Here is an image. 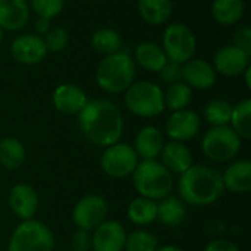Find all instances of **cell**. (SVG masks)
I'll return each instance as SVG.
<instances>
[{
	"label": "cell",
	"mask_w": 251,
	"mask_h": 251,
	"mask_svg": "<svg viewBox=\"0 0 251 251\" xmlns=\"http://www.w3.org/2000/svg\"><path fill=\"white\" fill-rule=\"evenodd\" d=\"M78 125L87 141L97 147H109L119 143L124 134V116L110 100H88L78 115Z\"/></svg>",
	"instance_id": "obj_1"
},
{
	"label": "cell",
	"mask_w": 251,
	"mask_h": 251,
	"mask_svg": "<svg viewBox=\"0 0 251 251\" xmlns=\"http://www.w3.org/2000/svg\"><path fill=\"white\" fill-rule=\"evenodd\" d=\"M178 193L185 204L194 207L210 206L225 193L222 174L207 165H191L179 175Z\"/></svg>",
	"instance_id": "obj_2"
},
{
	"label": "cell",
	"mask_w": 251,
	"mask_h": 251,
	"mask_svg": "<svg viewBox=\"0 0 251 251\" xmlns=\"http://www.w3.org/2000/svg\"><path fill=\"white\" fill-rule=\"evenodd\" d=\"M137 65L126 50L104 56L96 69L97 85L109 94H121L135 81Z\"/></svg>",
	"instance_id": "obj_3"
},
{
	"label": "cell",
	"mask_w": 251,
	"mask_h": 251,
	"mask_svg": "<svg viewBox=\"0 0 251 251\" xmlns=\"http://www.w3.org/2000/svg\"><path fill=\"white\" fill-rule=\"evenodd\" d=\"M132 184L141 197L157 201L171 194L174 176L157 159L140 160L132 172Z\"/></svg>",
	"instance_id": "obj_4"
},
{
	"label": "cell",
	"mask_w": 251,
	"mask_h": 251,
	"mask_svg": "<svg viewBox=\"0 0 251 251\" xmlns=\"http://www.w3.org/2000/svg\"><path fill=\"white\" fill-rule=\"evenodd\" d=\"M125 106L138 118H156L165 112L163 90L151 81H134L125 91Z\"/></svg>",
	"instance_id": "obj_5"
},
{
	"label": "cell",
	"mask_w": 251,
	"mask_h": 251,
	"mask_svg": "<svg viewBox=\"0 0 251 251\" xmlns=\"http://www.w3.org/2000/svg\"><path fill=\"white\" fill-rule=\"evenodd\" d=\"M54 235L51 229L35 219L22 221L12 232L7 251H53Z\"/></svg>",
	"instance_id": "obj_6"
},
{
	"label": "cell",
	"mask_w": 251,
	"mask_h": 251,
	"mask_svg": "<svg viewBox=\"0 0 251 251\" xmlns=\"http://www.w3.org/2000/svg\"><path fill=\"white\" fill-rule=\"evenodd\" d=\"M243 140L229 126H212L201 140L204 156L216 163H225L237 157L241 150Z\"/></svg>",
	"instance_id": "obj_7"
},
{
	"label": "cell",
	"mask_w": 251,
	"mask_h": 251,
	"mask_svg": "<svg viewBox=\"0 0 251 251\" xmlns=\"http://www.w3.org/2000/svg\"><path fill=\"white\" fill-rule=\"evenodd\" d=\"M162 49L168 60L184 65L196 54L197 50L196 34L188 25L182 22L169 24L162 37Z\"/></svg>",
	"instance_id": "obj_8"
},
{
	"label": "cell",
	"mask_w": 251,
	"mask_h": 251,
	"mask_svg": "<svg viewBox=\"0 0 251 251\" xmlns=\"http://www.w3.org/2000/svg\"><path fill=\"white\" fill-rule=\"evenodd\" d=\"M138 162L140 159L132 146L121 141L106 147L100 157L101 171L110 178H125L132 175Z\"/></svg>",
	"instance_id": "obj_9"
},
{
	"label": "cell",
	"mask_w": 251,
	"mask_h": 251,
	"mask_svg": "<svg viewBox=\"0 0 251 251\" xmlns=\"http://www.w3.org/2000/svg\"><path fill=\"white\" fill-rule=\"evenodd\" d=\"M109 204L107 201L97 194H88L78 200L72 212V221L78 229L94 231L100 224L107 219Z\"/></svg>",
	"instance_id": "obj_10"
},
{
	"label": "cell",
	"mask_w": 251,
	"mask_h": 251,
	"mask_svg": "<svg viewBox=\"0 0 251 251\" xmlns=\"http://www.w3.org/2000/svg\"><path fill=\"white\" fill-rule=\"evenodd\" d=\"M201 128V119L197 112L191 109H182L172 112L166 121V135L171 141L185 143L193 140Z\"/></svg>",
	"instance_id": "obj_11"
},
{
	"label": "cell",
	"mask_w": 251,
	"mask_h": 251,
	"mask_svg": "<svg viewBox=\"0 0 251 251\" xmlns=\"http://www.w3.org/2000/svg\"><path fill=\"white\" fill-rule=\"evenodd\" d=\"M250 53L234 44L224 46L215 53L212 66L215 68L216 74H221L224 76H240L250 66Z\"/></svg>",
	"instance_id": "obj_12"
},
{
	"label": "cell",
	"mask_w": 251,
	"mask_h": 251,
	"mask_svg": "<svg viewBox=\"0 0 251 251\" xmlns=\"http://www.w3.org/2000/svg\"><path fill=\"white\" fill-rule=\"evenodd\" d=\"M126 231L121 222L106 219L91 234L93 251H124Z\"/></svg>",
	"instance_id": "obj_13"
},
{
	"label": "cell",
	"mask_w": 251,
	"mask_h": 251,
	"mask_svg": "<svg viewBox=\"0 0 251 251\" xmlns=\"http://www.w3.org/2000/svg\"><path fill=\"white\" fill-rule=\"evenodd\" d=\"M47 53L43 37L37 34H22L10 44V56L21 65H37Z\"/></svg>",
	"instance_id": "obj_14"
},
{
	"label": "cell",
	"mask_w": 251,
	"mask_h": 251,
	"mask_svg": "<svg viewBox=\"0 0 251 251\" xmlns=\"http://www.w3.org/2000/svg\"><path fill=\"white\" fill-rule=\"evenodd\" d=\"M51 101L59 113L78 116L88 103V97L85 91L75 84H60L54 88Z\"/></svg>",
	"instance_id": "obj_15"
},
{
	"label": "cell",
	"mask_w": 251,
	"mask_h": 251,
	"mask_svg": "<svg viewBox=\"0 0 251 251\" xmlns=\"http://www.w3.org/2000/svg\"><path fill=\"white\" fill-rule=\"evenodd\" d=\"M7 203L15 216H18L21 221H28V219H34L38 210L40 200L37 191L31 185L16 184L9 191Z\"/></svg>",
	"instance_id": "obj_16"
},
{
	"label": "cell",
	"mask_w": 251,
	"mask_h": 251,
	"mask_svg": "<svg viewBox=\"0 0 251 251\" xmlns=\"http://www.w3.org/2000/svg\"><path fill=\"white\" fill-rule=\"evenodd\" d=\"M216 71L204 59H190L182 65V81L193 90H209L216 84Z\"/></svg>",
	"instance_id": "obj_17"
},
{
	"label": "cell",
	"mask_w": 251,
	"mask_h": 251,
	"mask_svg": "<svg viewBox=\"0 0 251 251\" xmlns=\"http://www.w3.org/2000/svg\"><path fill=\"white\" fill-rule=\"evenodd\" d=\"M165 146V137L162 131L153 125L143 126L134 140V150L141 160H154L160 156Z\"/></svg>",
	"instance_id": "obj_18"
},
{
	"label": "cell",
	"mask_w": 251,
	"mask_h": 251,
	"mask_svg": "<svg viewBox=\"0 0 251 251\" xmlns=\"http://www.w3.org/2000/svg\"><path fill=\"white\" fill-rule=\"evenodd\" d=\"M28 0H0V28L3 31L22 29L31 16Z\"/></svg>",
	"instance_id": "obj_19"
},
{
	"label": "cell",
	"mask_w": 251,
	"mask_h": 251,
	"mask_svg": "<svg viewBox=\"0 0 251 251\" xmlns=\"http://www.w3.org/2000/svg\"><path fill=\"white\" fill-rule=\"evenodd\" d=\"M162 165L174 175V174H184L191 165H193V154L190 149L185 146V143L179 141H169L165 143L162 151Z\"/></svg>",
	"instance_id": "obj_20"
},
{
	"label": "cell",
	"mask_w": 251,
	"mask_h": 251,
	"mask_svg": "<svg viewBox=\"0 0 251 251\" xmlns=\"http://www.w3.org/2000/svg\"><path fill=\"white\" fill-rule=\"evenodd\" d=\"M225 190L234 194H246L251 190V163L249 160L232 162L222 174Z\"/></svg>",
	"instance_id": "obj_21"
},
{
	"label": "cell",
	"mask_w": 251,
	"mask_h": 251,
	"mask_svg": "<svg viewBox=\"0 0 251 251\" xmlns=\"http://www.w3.org/2000/svg\"><path fill=\"white\" fill-rule=\"evenodd\" d=\"M134 62L149 72H160L168 57L160 44L154 41H143L134 50Z\"/></svg>",
	"instance_id": "obj_22"
},
{
	"label": "cell",
	"mask_w": 251,
	"mask_h": 251,
	"mask_svg": "<svg viewBox=\"0 0 251 251\" xmlns=\"http://www.w3.org/2000/svg\"><path fill=\"white\" fill-rule=\"evenodd\" d=\"M187 206L185 203L175 196H166L157 203V219L162 225L168 228H175L181 225L187 218Z\"/></svg>",
	"instance_id": "obj_23"
},
{
	"label": "cell",
	"mask_w": 251,
	"mask_h": 251,
	"mask_svg": "<svg viewBox=\"0 0 251 251\" xmlns=\"http://www.w3.org/2000/svg\"><path fill=\"white\" fill-rule=\"evenodd\" d=\"M213 19L222 26H232L238 24L246 12L244 0H213L210 7Z\"/></svg>",
	"instance_id": "obj_24"
},
{
	"label": "cell",
	"mask_w": 251,
	"mask_h": 251,
	"mask_svg": "<svg viewBox=\"0 0 251 251\" xmlns=\"http://www.w3.org/2000/svg\"><path fill=\"white\" fill-rule=\"evenodd\" d=\"M137 1H138V12L149 25H154V26L165 25L174 13L172 0H137Z\"/></svg>",
	"instance_id": "obj_25"
},
{
	"label": "cell",
	"mask_w": 251,
	"mask_h": 251,
	"mask_svg": "<svg viewBox=\"0 0 251 251\" xmlns=\"http://www.w3.org/2000/svg\"><path fill=\"white\" fill-rule=\"evenodd\" d=\"M126 216L134 225H150L157 219V201L138 196L137 199L129 201L126 207Z\"/></svg>",
	"instance_id": "obj_26"
},
{
	"label": "cell",
	"mask_w": 251,
	"mask_h": 251,
	"mask_svg": "<svg viewBox=\"0 0 251 251\" xmlns=\"http://www.w3.org/2000/svg\"><path fill=\"white\" fill-rule=\"evenodd\" d=\"M26 157L24 144L15 137H4L0 140V165L7 171L19 169Z\"/></svg>",
	"instance_id": "obj_27"
},
{
	"label": "cell",
	"mask_w": 251,
	"mask_h": 251,
	"mask_svg": "<svg viewBox=\"0 0 251 251\" xmlns=\"http://www.w3.org/2000/svg\"><path fill=\"white\" fill-rule=\"evenodd\" d=\"M91 47L103 56L113 54L122 50L121 34L113 28H99L91 35Z\"/></svg>",
	"instance_id": "obj_28"
},
{
	"label": "cell",
	"mask_w": 251,
	"mask_h": 251,
	"mask_svg": "<svg viewBox=\"0 0 251 251\" xmlns=\"http://www.w3.org/2000/svg\"><path fill=\"white\" fill-rule=\"evenodd\" d=\"M229 126L241 140L251 138V99H244L232 106Z\"/></svg>",
	"instance_id": "obj_29"
},
{
	"label": "cell",
	"mask_w": 251,
	"mask_h": 251,
	"mask_svg": "<svg viewBox=\"0 0 251 251\" xmlns=\"http://www.w3.org/2000/svg\"><path fill=\"white\" fill-rule=\"evenodd\" d=\"M165 97V109H169L172 112L188 109L191 100H193V88L187 85L184 81L171 84L166 91H163Z\"/></svg>",
	"instance_id": "obj_30"
},
{
	"label": "cell",
	"mask_w": 251,
	"mask_h": 251,
	"mask_svg": "<svg viewBox=\"0 0 251 251\" xmlns=\"http://www.w3.org/2000/svg\"><path fill=\"white\" fill-rule=\"evenodd\" d=\"M232 113V104L224 99H213L204 107V119L212 126L229 125Z\"/></svg>",
	"instance_id": "obj_31"
},
{
	"label": "cell",
	"mask_w": 251,
	"mask_h": 251,
	"mask_svg": "<svg viewBox=\"0 0 251 251\" xmlns=\"http://www.w3.org/2000/svg\"><path fill=\"white\" fill-rule=\"evenodd\" d=\"M157 249L159 238L147 229H137L131 234H126L125 251H156Z\"/></svg>",
	"instance_id": "obj_32"
},
{
	"label": "cell",
	"mask_w": 251,
	"mask_h": 251,
	"mask_svg": "<svg viewBox=\"0 0 251 251\" xmlns=\"http://www.w3.org/2000/svg\"><path fill=\"white\" fill-rule=\"evenodd\" d=\"M28 4L38 18L51 21L62 13L65 7V0H28Z\"/></svg>",
	"instance_id": "obj_33"
},
{
	"label": "cell",
	"mask_w": 251,
	"mask_h": 251,
	"mask_svg": "<svg viewBox=\"0 0 251 251\" xmlns=\"http://www.w3.org/2000/svg\"><path fill=\"white\" fill-rule=\"evenodd\" d=\"M43 41H44L47 51L59 53L66 49L69 43V34L63 26H54V28H50V31L43 37Z\"/></svg>",
	"instance_id": "obj_34"
},
{
	"label": "cell",
	"mask_w": 251,
	"mask_h": 251,
	"mask_svg": "<svg viewBox=\"0 0 251 251\" xmlns=\"http://www.w3.org/2000/svg\"><path fill=\"white\" fill-rule=\"evenodd\" d=\"M159 74H160L162 79L168 85L175 84V82H179V81H182V65L181 63H176V62L168 60L166 65L160 69Z\"/></svg>",
	"instance_id": "obj_35"
},
{
	"label": "cell",
	"mask_w": 251,
	"mask_h": 251,
	"mask_svg": "<svg viewBox=\"0 0 251 251\" xmlns=\"http://www.w3.org/2000/svg\"><path fill=\"white\" fill-rule=\"evenodd\" d=\"M71 249L72 251L91 250V232L84 229H76L71 237Z\"/></svg>",
	"instance_id": "obj_36"
},
{
	"label": "cell",
	"mask_w": 251,
	"mask_h": 251,
	"mask_svg": "<svg viewBox=\"0 0 251 251\" xmlns=\"http://www.w3.org/2000/svg\"><path fill=\"white\" fill-rule=\"evenodd\" d=\"M232 44L251 54V28L249 25H246V26H243L241 29L237 31V34L234 35V43Z\"/></svg>",
	"instance_id": "obj_37"
},
{
	"label": "cell",
	"mask_w": 251,
	"mask_h": 251,
	"mask_svg": "<svg viewBox=\"0 0 251 251\" xmlns=\"http://www.w3.org/2000/svg\"><path fill=\"white\" fill-rule=\"evenodd\" d=\"M204 251H240L237 244L228 240H213L206 246Z\"/></svg>",
	"instance_id": "obj_38"
},
{
	"label": "cell",
	"mask_w": 251,
	"mask_h": 251,
	"mask_svg": "<svg viewBox=\"0 0 251 251\" xmlns=\"http://www.w3.org/2000/svg\"><path fill=\"white\" fill-rule=\"evenodd\" d=\"M50 22H51L50 19L37 18V21L34 22V29H35L34 34H37V35H40V37H44V35L50 31V28H51V24H50Z\"/></svg>",
	"instance_id": "obj_39"
},
{
	"label": "cell",
	"mask_w": 251,
	"mask_h": 251,
	"mask_svg": "<svg viewBox=\"0 0 251 251\" xmlns=\"http://www.w3.org/2000/svg\"><path fill=\"white\" fill-rule=\"evenodd\" d=\"M156 251H184L182 249L176 247V246H163V247H159Z\"/></svg>",
	"instance_id": "obj_40"
},
{
	"label": "cell",
	"mask_w": 251,
	"mask_h": 251,
	"mask_svg": "<svg viewBox=\"0 0 251 251\" xmlns=\"http://www.w3.org/2000/svg\"><path fill=\"white\" fill-rule=\"evenodd\" d=\"M250 74H251V68L249 66L246 71H244V76H246V84H247V88H251V81H250Z\"/></svg>",
	"instance_id": "obj_41"
},
{
	"label": "cell",
	"mask_w": 251,
	"mask_h": 251,
	"mask_svg": "<svg viewBox=\"0 0 251 251\" xmlns=\"http://www.w3.org/2000/svg\"><path fill=\"white\" fill-rule=\"evenodd\" d=\"M3 34H4V31H3V29L0 28V43L3 41Z\"/></svg>",
	"instance_id": "obj_42"
},
{
	"label": "cell",
	"mask_w": 251,
	"mask_h": 251,
	"mask_svg": "<svg viewBox=\"0 0 251 251\" xmlns=\"http://www.w3.org/2000/svg\"><path fill=\"white\" fill-rule=\"evenodd\" d=\"M244 1H246V0H244Z\"/></svg>",
	"instance_id": "obj_43"
}]
</instances>
